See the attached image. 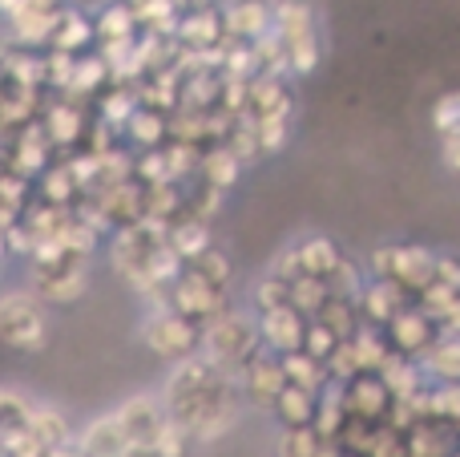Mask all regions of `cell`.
I'll use <instances>...</instances> for the list:
<instances>
[{
  "label": "cell",
  "mask_w": 460,
  "mask_h": 457,
  "mask_svg": "<svg viewBox=\"0 0 460 457\" xmlns=\"http://www.w3.org/2000/svg\"><path fill=\"white\" fill-rule=\"evenodd\" d=\"M134 110H137L134 85H105L102 102H97V113H102L97 121H105L110 130H118V134H121V126H126V118H129Z\"/></svg>",
  "instance_id": "41"
},
{
  "label": "cell",
  "mask_w": 460,
  "mask_h": 457,
  "mask_svg": "<svg viewBox=\"0 0 460 457\" xmlns=\"http://www.w3.org/2000/svg\"><path fill=\"white\" fill-rule=\"evenodd\" d=\"M146 304H150V316L142 320V340L150 353L166 356V361H182V356L199 353V324L190 316L174 312L166 304V291L146 296Z\"/></svg>",
  "instance_id": "7"
},
{
  "label": "cell",
  "mask_w": 460,
  "mask_h": 457,
  "mask_svg": "<svg viewBox=\"0 0 460 457\" xmlns=\"http://www.w3.org/2000/svg\"><path fill=\"white\" fill-rule=\"evenodd\" d=\"M134 178H137L142 186L170 183V170H166V158H162V146H154V150H137V154H134Z\"/></svg>",
  "instance_id": "51"
},
{
  "label": "cell",
  "mask_w": 460,
  "mask_h": 457,
  "mask_svg": "<svg viewBox=\"0 0 460 457\" xmlns=\"http://www.w3.org/2000/svg\"><path fill=\"white\" fill-rule=\"evenodd\" d=\"M311 320H319V324H327L332 328V336L335 340H348L351 332L359 328V312H356V300H343V296H327L323 300V308H319Z\"/></svg>",
  "instance_id": "40"
},
{
  "label": "cell",
  "mask_w": 460,
  "mask_h": 457,
  "mask_svg": "<svg viewBox=\"0 0 460 457\" xmlns=\"http://www.w3.org/2000/svg\"><path fill=\"white\" fill-rule=\"evenodd\" d=\"M29 413H32V401L21 393V389H0V442L24 434Z\"/></svg>",
  "instance_id": "43"
},
{
  "label": "cell",
  "mask_w": 460,
  "mask_h": 457,
  "mask_svg": "<svg viewBox=\"0 0 460 457\" xmlns=\"http://www.w3.org/2000/svg\"><path fill=\"white\" fill-rule=\"evenodd\" d=\"M234 381H238L243 397L254 405V409H270V405H275V397H279V389L287 385L283 369H279V356L267 353V348H262L259 356H251V361H246V369L238 372Z\"/></svg>",
  "instance_id": "14"
},
{
  "label": "cell",
  "mask_w": 460,
  "mask_h": 457,
  "mask_svg": "<svg viewBox=\"0 0 460 457\" xmlns=\"http://www.w3.org/2000/svg\"><path fill=\"white\" fill-rule=\"evenodd\" d=\"M194 275H202L207 283H215V288H230V280H234V267H230V259L223 255V251H215V247H207L202 255H194L190 264Z\"/></svg>",
  "instance_id": "47"
},
{
  "label": "cell",
  "mask_w": 460,
  "mask_h": 457,
  "mask_svg": "<svg viewBox=\"0 0 460 457\" xmlns=\"http://www.w3.org/2000/svg\"><path fill=\"white\" fill-rule=\"evenodd\" d=\"M384 336H388V348L400 356H420L424 348L432 345V336H437V324L429 320V316L420 312V308L404 304L396 316H388V324H384Z\"/></svg>",
  "instance_id": "13"
},
{
  "label": "cell",
  "mask_w": 460,
  "mask_h": 457,
  "mask_svg": "<svg viewBox=\"0 0 460 457\" xmlns=\"http://www.w3.org/2000/svg\"><path fill=\"white\" fill-rule=\"evenodd\" d=\"M218 16L230 40H254L270 29V0H218Z\"/></svg>",
  "instance_id": "17"
},
{
  "label": "cell",
  "mask_w": 460,
  "mask_h": 457,
  "mask_svg": "<svg viewBox=\"0 0 460 457\" xmlns=\"http://www.w3.org/2000/svg\"><path fill=\"white\" fill-rule=\"evenodd\" d=\"M319 445V434L311 426H287L283 442H279V457H311Z\"/></svg>",
  "instance_id": "53"
},
{
  "label": "cell",
  "mask_w": 460,
  "mask_h": 457,
  "mask_svg": "<svg viewBox=\"0 0 460 457\" xmlns=\"http://www.w3.org/2000/svg\"><path fill=\"white\" fill-rule=\"evenodd\" d=\"M73 57H77V53H61V49H45V53H40L45 89H53V94H65V85H69V73H73Z\"/></svg>",
  "instance_id": "50"
},
{
  "label": "cell",
  "mask_w": 460,
  "mask_h": 457,
  "mask_svg": "<svg viewBox=\"0 0 460 457\" xmlns=\"http://www.w3.org/2000/svg\"><path fill=\"white\" fill-rule=\"evenodd\" d=\"M243 162L234 158V150H230L226 142H207L199 154V170H194V178L207 186H218V191H230V186L243 178Z\"/></svg>",
  "instance_id": "24"
},
{
  "label": "cell",
  "mask_w": 460,
  "mask_h": 457,
  "mask_svg": "<svg viewBox=\"0 0 460 457\" xmlns=\"http://www.w3.org/2000/svg\"><path fill=\"white\" fill-rule=\"evenodd\" d=\"M166 243H170V251H174L182 264H190L194 255H202L207 247H215V231H210V223L207 219H194V215H178V219H170L166 223Z\"/></svg>",
  "instance_id": "23"
},
{
  "label": "cell",
  "mask_w": 460,
  "mask_h": 457,
  "mask_svg": "<svg viewBox=\"0 0 460 457\" xmlns=\"http://www.w3.org/2000/svg\"><path fill=\"white\" fill-rule=\"evenodd\" d=\"M299 348L307 356H315V361H327V353L335 348L332 328H327V324H319V320H307V324H303V345Z\"/></svg>",
  "instance_id": "55"
},
{
  "label": "cell",
  "mask_w": 460,
  "mask_h": 457,
  "mask_svg": "<svg viewBox=\"0 0 460 457\" xmlns=\"http://www.w3.org/2000/svg\"><path fill=\"white\" fill-rule=\"evenodd\" d=\"M343 421H348V409H343V385H340V381H327V385L315 393L311 429H315L319 437H335Z\"/></svg>",
  "instance_id": "33"
},
{
  "label": "cell",
  "mask_w": 460,
  "mask_h": 457,
  "mask_svg": "<svg viewBox=\"0 0 460 457\" xmlns=\"http://www.w3.org/2000/svg\"><path fill=\"white\" fill-rule=\"evenodd\" d=\"M376 377L384 381V389H388L392 401H404V397H412L416 389H424L420 364H416L412 356H400V353H388V356H384L380 369H376Z\"/></svg>",
  "instance_id": "29"
},
{
  "label": "cell",
  "mask_w": 460,
  "mask_h": 457,
  "mask_svg": "<svg viewBox=\"0 0 460 457\" xmlns=\"http://www.w3.org/2000/svg\"><path fill=\"white\" fill-rule=\"evenodd\" d=\"M223 16H218V4H207V0H190L182 4L174 24V45L178 49H190V53H207L223 40Z\"/></svg>",
  "instance_id": "11"
},
{
  "label": "cell",
  "mask_w": 460,
  "mask_h": 457,
  "mask_svg": "<svg viewBox=\"0 0 460 457\" xmlns=\"http://www.w3.org/2000/svg\"><path fill=\"white\" fill-rule=\"evenodd\" d=\"M49 340V304L32 288L0 291V345L16 353H40Z\"/></svg>",
  "instance_id": "6"
},
{
  "label": "cell",
  "mask_w": 460,
  "mask_h": 457,
  "mask_svg": "<svg viewBox=\"0 0 460 457\" xmlns=\"http://www.w3.org/2000/svg\"><path fill=\"white\" fill-rule=\"evenodd\" d=\"M199 154H202L199 142L166 138V142H162V158H166L170 183H186V178H194V170H199Z\"/></svg>",
  "instance_id": "42"
},
{
  "label": "cell",
  "mask_w": 460,
  "mask_h": 457,
  "mask_svg": "<svg viewBox=\"0 0 460 457\" xmlns=\"http://www.w3.org/2000/svg\"><path fill=\"white\" fill-rule=\"evenodd\" d=\"M110 267L146 300L170 288V280L182 272V259L170 251L166 223L142 215L110 231Z\"/></svg>",
  "instance_id": "2"
},
{
  "label": "cell",
  "mask_w": 460,
  "mask_h": 457,
  "mask_svg": "<svg viewBox=\"0 0 460 457\" xmlns=\"http://www.w3.org/2000/svg\"><path fill=\"white\" fill-rule=\"evenodd\" d=\"M270 32L283 40L287 77H307L323 61V24L315 0H270Z\"/></svg>",
  "instance_id": "3"
},
{
  "label": "cell",
  "mask_w": 460,
  "mask_h": 457,
  "mask_svg": "<svg viewBox=\"0 0 460 457\" xmlns=\"http://www.w3.org/2000/svg\"><path fill=\"white\" fill-rule=\"evenodd\" d=\"M93 45V21H89L85 8L61 4L53 16V29H49V45L45 49H61V53H85Z\"/></svg>",
  "instance_id": "22"
},
{
  "label": "cell",
  "mask_w": 460,
  "mask_h": 457,
  "mask_svg": "<svg viewBox=\"0 0 460 457\" xmlns=\"http://www.w3.org/2000/svg\"><path fill=\"white\" fill-rule=\"evenodd\" d=\"M440 154L448 170H460V134H440Z\"/></svg>",
  "instance_id": "58"
},
{
  "label": "cell",
  "mask_w": 460,
  "mask_h": 457,
  "mask_svg": "<svg viewBox=\"0 0 460 457\" xmlns=\"http://www.w3.org/2000/svg\"><path fill=\"white\" fill-rule=\"evenodd\" d=\"M270 409L279 413V421H283V426H311V413H315V393H307V389H299V385H283Z\"/></svg>",
  "instance_id": "38"
},
{
  "label": "cell",
  "mask_w": 460,
  "mask_h": 457,
  "mask_svg": "<svg viewBox=\"0 0 460 457\" xmlns=\"http://www.w3.org/2000/svg\"><path fill=\"white\" fill-rule=\"evenodd\" d=\"M279 304H287V283L267 272L251 288V312H267V308H279Z\"/></svg>",
  "instance_id": "52"
},
{
  "label": "cell",
  "mask_w": 460,
  "mask_h": 457,
  "mask_svg": "<svg viewBox=\"0 0 460 457\" xmlns=\"http://www.w3.org/2000/svg\"><path fill=\"white\" fill-rule=\"evenodd\" d=\"M0 154H4V170H13V175H21V178H37L40 170L53 162V146H49V138H45V130H40V121L32 118V121H24V126H16L13 134L0 142Z\"/></svg>",
  "instance_id": "10"
},
{
  "label": "cell",
  "mask_w": 460,
  "mask_h": 457,
  "mask_svg": "<svg viewBox=\"0 0 460 457\" xmlns=\"http://www.w3.org/2000/svg\"><path fill=\"white\" fill-rule=\"evenodd\" d=\"M121 457H162V453L154 450L150 442H129V445H126V453H121Z\"/></svg>",
  "instance_id": "59"
},
{
  "label": "cell",
  "mask_w": 460,
  "mask_h": 457,
  "mask_svg": "<svg viewBox=\"0 0 460 457\" xmlns=\"http://www.w3.org/2000/svg\"><path fill=\"white\" fill-rule=\"evenodd\" d=\"M24 437L45 453V450H53V445L73 442V429H69V421H65V413L57 409V405H32L29 426H24Z\"/></svg>",
  "instance_id": "26"
},
{
  "label": "cell",
  "mask_w": 460,
  "mask_h": 457,
  "mask_svg": "<svg viewBox=\"0 0 460 457\" xmlns=\"http://www.w3.org/2000/svg\"><path fill=\"white\" fill-rule=\"evenodd\" d=\"M323 369H327V381H340V385L351 377H359V356H356V348H351V336L335 340V348L327 353Z\"/></svg>",
  "instance_id": "48"
},
{
  "label": "cell",
  "mask_w": 460,
  "mask_h": 457,
  "mask_svg": "<svg viewBox=\"0 0 460 457\" xmlns=\"http://www.w3.org/2000/svg\"><path fill=\"white\" fill-rule=\"evenodd\" d=\"M340 457H367V453H348V450H343V453H340Z\"/></svg>",
  "instance_id": "62"
},
{
  "label": "cell",
  "mask_w": 460,
  "mask_h": 457,
  "mask_svg": "<svg viewBox=\"0 0 460 457\" xmlns=\"http://www.w3.org/2000/svg\"><path fill=\"white\" fill-rule=\"evenodd\" d=\"M291 247H295V259H299V272L315 275V280H327L332 267L343 259L340 243H335L332 235H303V239L291 243Z\"/></svg>",
  "instance_id": "25"
},
{
  "label": "cell",
  "mask_w": 460,
  "mask_h": 457,
  "mask_svg": "<svg viewBox=\"0 0 460 457\" xmlns=\"http://www.w3.org/2000/svg\"><path fill=\"white\" fill-rule=\"evenodd\" d=\"M267 272H270V275H279L283 283H291L295 275H303V272H299V259H295V247H283V251H279V255L270 259Z\"/></svg>",
  "instance_id": "56"
},
{
  "label": "cell",
  "mask_w": 460,
  "mask_h": 457,
  "mask_svg": "<svg viewBox=\"0 0 460 457\" xmlns=\"http://www.w3.org/2000/svg\"><path fill=\"white\" fill-rule=\"evenodd\" d=\"M110 85V69L97 53H77L73 57V73H69V85H65L61 97H73V102H85V97H97L102 89Z\"/></svg>",
  "instance_id": "30"
},
{
  "label": "cell",
  "mask_w": 460,
  "mask_h": 457,
  "mask_svg": "<svg viewBox=\"0 0 460 457\" xmlns=\"http://www.w3.org/2000/svg\"><path fill=\"white\" fill-rule=\"evenodd\" d=\"M254 324H259V345L267 348V353L283 356L303 345V324H307V316H299L291 304H279V308H267V312H254Z\"/></svg>",
  "instance_id": "15"
},
{
  "label": "cell",
  "mask_w": 460,
  "mask_h": 457,
  "mask_svg": "<svg viewBox=\"0 0 460 457\" xmlns=\"http://www.w3.org/2000/svg\"><path fill=\"white\" fill-rule=\"evenodd\" d=\"M162 417H166V405H162L158 393H134L113 409V421L121 426V434L129 442H150L154 429L162 426Z\"/></svg>",
  "instance_id": "16"
},
{
  "label": "cell",
  "mask_w": 460,
  "mask_h": 457,
  "mask_svg": "<svg viewBox=\"0 0 460 457\" xmlns=\"http://www.w3.org/2000/svg\"><path fill=\"white\" fill-rule=\"evenodd\" d=\"M93 21V45H102V40H126V37H137V24H134V13H129L126 0H113V4H105L97 16H89Z\"/></svg>",
  "instance_id": "36"
},
{
  "label": "cell",
  "mask_w": 460,
  "mask_h": 457,
  "mask_svg": "<svg viewBox=\"0 0 460 457\" xmlns=\"http://www.w3.org/2000/svg\"><path fill=\"white\" fill-rule=\"evenodd\" d=\"M61 4H65V0H21L16 8H45V13H57Z\"/></svg>",
  "instance_id": "60"
},
{
  "label": "cell",
  "mask_w": 460,
  "mask_h": 457,
  "mask_svg": "<svg viewBox=\"0 0 460 457\" xmlns=\"http://www.w3.org/2000/svg\"><path fill=\"white\" fill-rule=\"evenodd\" d=\"M416 308L437 324V332H456L460 320V288H445V283L432 280L424 291H416Z\"/></svg>",
  "instance_id": "28"
},
{
  "label": "cell",
  "mask_w": 460,
  "mask_h": 457,
  "mask_svg": "<svg viewBox=\"0 0 460 457\" xmlns=\"http://www.w3.org/2000/svg\"><path fill=\"white\" fill-rule=\"evenodd\" d=\"M37 199H45V202H53V207H73V199H77V183H73V175H69V166H65V158L61 162H49L45 170H40L37 178Z\"/></svg>",
  "instance_id": "35"
},
{
  "label": "cell",
  "mask_w": 460,
  "mask_h": 457,
  "mask_svg": "<svg viewBox=\"0 0 460 457\" xmlns=\"http://www.w3.org/2000/svg\"><path fill=\"white\" fill-rule=\"evenodd\" d=\"M199 353L207 356L210 364H218L226 377H238V372L246 369V361L262 353L254 312L251 308L226 304L223 312H215L210 320H202L199 324Z\"/></svg>",
  "instance_id": "4"
},
{
  "label": "cell",
  "mask_w": 460,
  "mask_h": 457,
  "mask_svg": "<svg viewBox=\"0 0 460 457\" xmlns=\"http://www.w3.org/2000/svg\"><path fill=\"white\" fill-rule=\"evenodd\" d=\"M0 53H4V37H0Z\"/></svg>",
  "instance_id": "63"
},
{
  "label": "cell",
  "mask_w": 460,
  "mask_h": 457,
  "mask_svg": "<svg viewBox=\"0 0 460 457\" xmlns=\"http://www.w3.org/2000/svg\"><path fill=\"white\" fill-rule=\"evenodd\" d=\"M323 300H327V283L315 280V275H295V280L287 283V304L299 316H307V320L323 308Z\"/></svg>",
  "instance_id": "44"
},
{
  "label": "cell",
  "mask_w": 460,
  "mask_h": 457,
  "mask_svg": "<svg viewBox=\"0 0 460 457\" xmlns=\"http://www.w3.org/2000/svg\"><path fill=\"white\" fill-rule=\"evenodd\" d=\"M150 445L158 450L162 457H186V450H190V437H186V429L178 426L174 417H162V426L154 429Z\"/></svg>",
  "instance_id": "49"
},
{
  "label": "cell",
  "mask_w": 460,
  "mask_h": 457,
  "mask_svg": "<svg viewBox=\"0 0 460 457\" xmlns=\"http://www.w3.org/2000/svg\"><path fill=\"white\" fill-rule=\"evenodd\" d=\"M142 215L170 223V219L182 215V183H154L142 186Z\"/></svg>",
  "instance_id": "37"
},
{
  "label": "cell",
  "mask_w": 460,
  "mask_h": 457,
  "mask_svg": "<svg viewBox=\"0 0 460 457\" xmlns=\"http://www.w3.org/2000/svg\"><path fill=\"white\" fill-rule=\"evenodd\" d=\"M432 130L437 134H460V97L456 94H440L432 105Z\"/></svg>",
  "instance_id": "54"
},
{
  "label": "cell",
  "mask_w": 460,
  "mask_h": 457,
  "mask_svg": "<svg viewBox=\"0 0 460 457\" xmlns=\"http://www.w3.org/2000/svg\"><path fill=\"white\" fill-rule=\"evenodd\" d=\"M129 13H134L137 32H158V37H174V24L182 4L178 0H126Z\"/></svg>",
  "instance_id": "31"
},
{
  "label": "cell",
  "mask_w": 460,
  "mask_h": 457,
  "mask_svg": "<svg viewBox=\"0 0 460 457\" xmlns=\"http://www.w3.org/2000/svg\"><path fill=\"white\" fill-rule=\"evenodd\" d=\"M388 405H392V397H388V389H384V381L376 377V372H359V377L343 381V409H348L351 417L384 421Z\"/></svg>",
  "instance_id": "18"
},
{
  "label": "cell",
  "mask_w": 460,
  "mask_h": 457,
  "mask_svg": "<svg viewBox=\"0 0 460 457\" xmlns=\"http://www.w3.org/2000/svg\"><path fill=\"white\" fill-rule=\"evenodd\" d=\"M121 134L129 138V146H134V150H154V146L166 142V113L150 110V105H137V110L126 118Z\"/></svg>",
  "instance_id": "32"
},
{
  "label": "cell",
  "mask_w": 460,
  "mask_h": 457,
  "mask_svg": "<svg viewBox=\"0 0 460 457\" xmlns=\"http://www.w3.org/2000/svg\"><path fill=\"white\" fill-rule=\"evenodd\" d=\"M279 369H283L287 385H299V389H307V393H319V389L327 385L323 361L307 356L303 348H295V353H283V356H279Z\"/></svg>",
  "instance_id": "34"
},
{
  "label": "cell",
  "mask_w": 460,
  "mask_h": 457,
  "mask_svg": "<svg viewBox=\"0 0 460 457\" xmlns=\"http://www.w3.org/2000/svg\"><path fill=\"white\" fill-rule=\"evenodd\" d=\"M166 304L174 308V312L190 316L194 324H202L230 304V288H215V283H207L202 275H194L190 267L182 264V272H178L166 288Z\"/></svg>",
  "instance_id": "9"
},
{
  "label": "cell",
  "mask_w": 460,
  "mask_h": 457,
  "mask_svg": "<svg viewBox=\"0 0 460 457\" xmlns=\"http://www.w3.org/2000/svg\"><path fill=\"white\" fill-rule=\"evenodd\" d=\"M162 405H166V417H174L190 442H218L238 426L234 377H226L202 353L170 361Z\"/></svg>",
  "instance_id": "1"
},
{
  "label": "cell",
  "mask_w": 460,
  "mask_h": 457,
  "mask_svg": "<svg viewBox=\"0 0 460 457\" xmlns=\"http://www.w3.org/2000/svg\"><path fill=\"white\" fill-rule=\"evenodd\" d=\"M424 377H437V381H456L460 377V340L456 332H437L432 345L416 356Z\"/></svg>",
  "instance_id": "27"
},
{
  "label": "cell",
  "mask_w": 460,
  "mask_h": 457,
  "mask_svg": "<svg viewBox=\"0 0 460 457\" xmlns=\"http://www.w3.org/2000/svg\"><path fill=\"white\" fill-rule=\"evenodd\" d=\"M408 304V291H400L392 280H367L364 288H359L356 296V312L364 324H376V328H384L388 324V316H396L400 308Z\"/></svg>",
  "instance_id": "21"
},
{
  "label": "cell",
  "mask_w": 460,
  "mask_h": 457,
  "mask_svg": "<svg viewBox=\"0 0 460 457\" xmlns=\"http://www.w3.org/2000/svg\"><path fill=\"white\" fill-rule=\"evenodd\" d=\"M223 202H226V191H218V186H207V183H199L190 194H182V211H186V215L207 219V223H215V219H218Z\"/></svg>",
  "instance_id": "46"
},
{
  "label": "cell",
  "mask_w": 460,
  "mask_h": 457,
  "mask_svg": "<svg viewBox=\"0 0 460 457\" xmlns=\"http://www.w3.org/2000/svg\"><path fill=\"white\" fill-rule=\"evenodd\" d=\"M4 259H8V247H4V227H0V267H4Z\"/></svg>",
  "instance_id": "61"
},
{
  "label": "cell",
  "mask_w": 460,
  "mask_h": 457,
  "mask_svg": "<svg viewBox=\"0 0 460 457\" xmlns=\"http://www.w3.org/2000/svg\"><path fill=\"white\" fill-rule=\"evenodd\" d=\"M93 202L102 211V219L110 223V231L113 227H126L134 219H142V183L137 178H121V183L93 191Z\"/></svg>",
  "instance_id": "19"
},
{
  "label": "cell",
  "mask_w": 460,
  "mask_h": 457,
  "mask_svg": "<svg viewBox=\"0 0 460 457\" xmlns=\"http://www.w3.org/2000/svg\"><path fill=\"white\" fill-rule=\"evenodd\" d=\"M32 264V291L45 304H73L89 291V255L61 247L57 239H37L29 251Z\"/></svg>",
  "instance_id": "5"
},
{
  "label": "cell",
  "mask_w": 460,
  "mask_h": 457,
  "mask_svg": "<svg viewBox=\"0 0 460 457\" xmlns=\"http://www.w3.org/2000/svg\"><path fill=\"white\" fill-rule=\"evenodd\" d=\"M178 4H190V0H178Z\"/></svg>",
  "instance_id": "64"
},
{
  "label": "cell",
  "mask_w": 460,
  "mask_h": 457,
  "mask_svg": "<svg viewBox=\"0 0 460 457\" xmlns=\"http://www.w3.org/2000/svg\"><path fill=\"white\" fill-rule=\"evenodd\" d=\"M73 453L77 457H121L129 445V437L121 434V426L113 421V413H105V417H93L81 426V434L73 437Z\"/></svg>",
  "instance_id": "20"
},
{
  "label": "cell",
  "mask_w": 460,
  "mask_h": 457,
  "mask_svg": "<svg viewBox=\"0 0 460 457\" xmlns=\"http://www.w3.org/2000/svg\"><path fill=\"white\" fill-rule=\"evenodd\" d=\"M351 348H356V356H359V372H376L384 356L392 353L384 328H376V324H364V320H359V328L351 332Z\"/></svg>",
  "instance_id": "39"
},
{
  "label": "cell",
  "mask_w": 460,
  "mask_h": 457,
  "mask_svg": "<svg viewBox=\"0 0 460 457\" xmlns=\"http://www.w3.org/2000/svg\"><path fill=\"white\" fill-rule=\"evenodd\" d=\"M432 264H437V251L420 247V243H384L367 255V272L376 280H392L408 296L432 283Z\"/></svg>",
  "instance_id": "8"
},
{
  "label": "cell",
  "mask_w": 460,
  "mask_h": 457,
  "mask_svg": "<svg viewBox=\"0 0 460 457\" xmlns=\"http://www.w3.org/2000/svg\"><path fill=\"white\" fill-rule=\"evenodd\" d=\"M432 280L445 283V288H460V267L453 255H437V264H432Z\"/></svg>",
  "instance_id": "57"
},
{
  "label": "cell",
  "mask_w": 460,
  "mask_h": 457,
  "mask_svg": "<svg viewBox=\"0 0 460 457\" xmlns=\"http://www.w3.org/2000/svg\"><path fill=\"white\" fill-rule=\"evenodd\" d=\"M37 121H40V130H45V138H49L53 150H73V146L81 142V134H85V126H89L81 102L61 97V94L49 97V102H40Z\"/></svg>",
  "instance_id": "12"
},
{
  "label": "cell",
  "mask_w": 460,
  "mask_h": 457,
  "mask_svg": "<svg viewBox=\"0 0 460 457\" xmlns=\"http://www.w3.org/2000/svg\"><path fill=\"white\" fill-rule=\"evenodd\" d=\"M327 296H343V300H356L359 288H364V267L356 264V259L343 255L340 264L332 267V275H327Z\"/></svg>",
  "instance_id": "45"
}]
</instances>
